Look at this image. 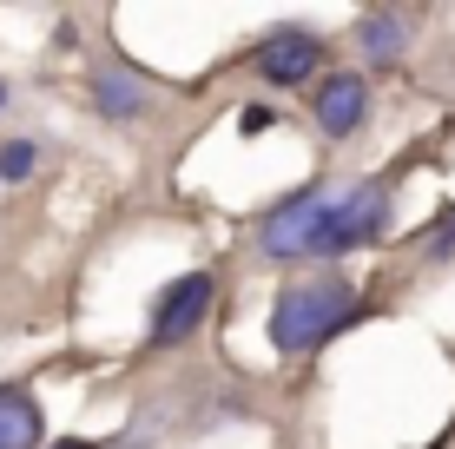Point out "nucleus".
<instances>
[{
    "label": "nucleus",
    "instance_id": "f257e3e1",
    "mask_svg": "<svg viewBox=\"0 0 455 449\" xmlns=\"http://www.w3.org/2000/svg\"><path fill=\"white\" fill-rule=\"evenodd\" d=\"M350 311H356V298H350V285H337V277L291 285L284 298H277V311H271V344L284 350V357H297V350H317L337 324H350Z\"/></svg>",
    "mask_w": 455,
    "mask_h": 449
},
{
    "label": "nucleus",
    "instance_id": "f03ea898",
    "mask_svg": "<svg viewBox=\"0 0 455 449\" xmlns=\"http://www.w3.org/2000/svg\"><path fill=\"white\" fill-rule=\"evenodd\" d=\"M337 192H297L264 219V252L271 258H323V231H331Z\"/></svg>",
    "mask_w": 455,
    "mask_h": 449
},
{
    "label": "nucleus",
    "instance_id": "7ed1b4c3",
    "mask_svg": "<svg viewBox=\"0 0 455 449\" xmlns=\"http://www.w3.org/2000/svg\"><path fill=\"white\" fill-rule=\"evenodd\" d=\"M205 311H212V271H185L159 291V311H152L146 337L152 344H185V337L205 324Z\"/></svg>",
    "mask_w": 455,
    "mask_h": 449
},
{
    "label": "nucleus",
    "instance_id": "20e7f679",
    "mask_svg": "<svg viewBox=\"0 0 455 449\" xmlns=\"http://www.w3.org/2000/svg\"><path fill=\"white\" fill-rule=\"evenodd\" d=\"M389 219V198L383 185H356V192H337L331 205V231H323V252H356V245H370L376 231Z\"/></svg>",
    "mask_w": 455,
    "mask_h": 449
},
{
    "label": "nucleus",
    "instance_id": "39448f33",
    "mask_svg": "<svg viewBox=\"0 0 455 449\" xmlns=\"http://www.w3.org/2000/svg\"><path fill=\"white\" fill-rule=\"evenodd\" d=\"M317 60H323V46L310 34H271L258 53H251V67H258V80H271V86H304L310 73H317Z\"/></svg>",
    "mask_w": 455,
    "mask_h": 449
},
{
    "label": "nucleus",
    "instance_id": "423d86ee",
    "mask_svg": "<svg viewBox=\"0 0 455 449\" xmlns=\"http://www.w3.org/2000/svg\"><path fill=\"white\" fill-rule=\"evenodd\" d=\"M310 113H317V126L343 139V132H356L363 126V113H370V86L356 80V73H331V80L317 86V100H310Z\"/></svg>",
    "mask_w": 455,
    "mask_h": 449
},
{
    "label": "nucleus",
    "instance_id": "0eeeda50",
    "mask_svg": "<svg viewBox=\"0 0 455 449\" xmlns=\"http://www.w3.org/2000/svg\"><path fill=\"white\" fill-rule=\"evenodd\" d=\"M40 404L27 390H0V449H34L40 443Z\"/></svg>",
    "mask_w": 455,
    "mask_h": 449
},
{
    "label": "nucleus",
    "instance_id": "6e6552de",
    "mask_svg": "<svg viewBox=\"0 0 455 449\" xmlns=\"http://www.w3.org/2000/svg\"><path fill=\"white\" fill-rule=\"evenodd\" d=\"M92 106H100L106 119H132L139 106H146V86H139L132 73H92Z\"/></svg>",
    "mask_w": 455,
    "mask_h": 449
},
{
    "label": "nucleus",
    "instance_id": "1a4fd4ad",
    "mask_svg": "<svg viewBox=\"0 0 455 449\" xmlns=\"http://www.w3.org/2000/svg\"><path fill=\"white\" fill-rule=\"evenodd\" d=\"M403 40H410V27H403L396 13H370V20H363V53L370 60H396Z\"/></svg>",
    "mask_w": 455,
    "mask_h": 449
},
{
    "label": "nucleus",
    "instance_id": "9d476101",
    "mask_svg": "<svg viewBox=\"0 0 455 449\" xmlns=\"http://www.w3.org/2000/svg\"><path fill=\"white\" fill-rule=\"evenodd\" d=\"M27 172H34V146H27V139L0 146V179H27Z\"/></svg>",
    "mask_w": 455,
    "mask_h": 449
},
{
    "label": "nucleus",
    "instance_id": "9b49d317",
    "mask_svg": "<svg viewBox=\"0 0 455 449\" xmlns=\"http://www.w3.org/2000/svg\"><path fill=\"white\" fill-rule=\"evenodd\" d=\"M53 449H92V443H80V437H67V443H53Z\"/></svg>",
    "mask_w": 455,
    "mask_h": 449
},
{
    "label": "nucleus",
    "instance_id": "f8f14e48",
    "mask_svg": "<svg viewBox=\"0 0 455 449\" xmlns=\"http://www.w3.org/2000/svg\"><path fill=\"white\" fill-rule=\"evenodd\" d=\"M0 100H7V86H0Z\"/></svg>",
    "mask_w": 455,
    "mask_h": 449
}]
</instances>
